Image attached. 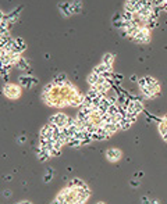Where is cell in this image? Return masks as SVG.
<instances>
[{
    "label": "cell",
    "instance_id": "6da1fadb",
    "mask_svg": "<svg viewBox=\"0 0 167 204\" xmlns=\"http://www.w3.org/2000/svg\"><path fill=\"white\" fill-rule=\"evenodd\" d=\"M132 42L138 43V45H145V43L150 42V29H149L146 25H142V27L138 28L137 33L134 35Z\"/></svg>",
    "mask_w": 167,
    "mask_h": 204
},
{
    "label": "cell",
    "instance_id": "7a4b0ae2",
    "mask_svg": "<svg viewBox=\"0 0 167 204\" xmlns=\"http://www.w3.org/2000/svg\"><path fill=\"white\" fill-rule=\"evenodd\" d=\"M68 115L67 114H63V113H57V114L52 115L50 117V120H49V122L53 124V125L56 126H60V128H63V126L67 125V121H68Z\"/></svg>",
    "mask_w": 167,
    "mask_h": 204
},
{
    "label": "cell",
    "instance_id": "3957f363",
    "mask_svg": "<svg viewBox=\"0 0 167 204\" xmlns=\"http://www.w3.org/2000/svg\"><path fill=\"white\" fill-rule=\"evenodd\" d=\"M3 93L6 95L7 97H10V99H17V97H20L21 92H20L18 86L11 85V83H7V85H4V87H3Z\"/></svg>",
    "mask_w": 167,
    "mask_h": 204
},
{
    "label": "cell",
    "instance_id": "277c9868",
    "mask_svg": "<svg viewBox=\"0 0 167 204\" xmlns=\"http://www.w3.org/2000/svg\"><path fill=\"white\" fill-rule=\"evenodd\" d=\"M106 157L109 161L116 162L121 158V151H120L119 149H109V150L106 151Z\"/></svg>",
    "mask_w": 167,
    "mask_h": 204
},
{
    "label": "cell",
    "instance_id": "5b68a950",
    "mask_svg": "<svg viewBox=\"0 0 167 204\" xmlns=\"http://www.w3.org/2000/svg\"><path fill=\"white\" fill-rule=\"evenodd\" d=\"M89 197H91V190L89 187H78L77 189V198L82 201H88Z\"/></svg>",
    "mask_w": 167,
    "mask_h": 204
},
{
    "label": "cell",
    "instance_id": "8992f818",
    "mask_svg": "<svg viewBox=\"0 0 167 204\" xmlns=\"http://www.w3.org/2000/svg\"><path fill=\"white\" fill-rule=\"evenodd\" d=\"M59 10L61 11V14L64 15V17H70L71 14H73V11H71V3H68V2H63V3H59Z\"/></svg>",
    "mask_w": 167,
    "mask_h": 204
},
{
    "label": "cell",
    "instance_id": "52a82bcc",
    "mask_svg": "<svg viewBox=\"0 0 167 204\" xmlns=\"http://www.w3.org/2000/svg\"><path fill=\"white\" fill-rule=\"evenodd\" d=\"M107 71H113V67H110V65H106L104 63H100V64H97L96 67L93 68V72L95 74H97V75H103L104 72H107Z\"/></svg>",
    "mask_w": 167,
    "mask_h": 204
},
{
    "label": "cell",
    "instance_id": "ba28073f",
    "mask_svg": "<svg viewBox=\"0 0 167 204\" xmlns=\"http://www.w3.org/2000/svg\"><path fill=\"white\" fill-rule=\"evenodd\" d=\"M36 79L35 78H29V76H21L20 78V83L24 87H32L33 85H36Z\"/></svg>",
    "mask_w": 167,
    "mask_h": 204
},
{
    "label": "cell",
    "instance_id": "9c48e42d",
    "mask_svg": "<svg viewBox=\"0 0 167 204\" xmlns=\"http://www.w3.org/2000/svg\"><path fill=\"white\" fill-rule=\"evenodd\" d=\"M104 129L107 131V133L109 135H113V133H116L117 131H120L121 129V126H120V122H112V124H106V125H103Z\"/></svg>",
    "mask_w": 167,
    "mask_h": 204
},
{
    "label": "cell",
    "instance_id": "30bf717a",
    "mask_svg": "<svg viewBox=\"0 0 167 204\" xmlns=\"http://www.w3.org/2000/svg\"><path fill=\"white\" fill-rule=\"evenodd\" d=\"M68 186L71 187H75V189H78V187H88V185H86L84 180H81L79 178H73V179L68 182Z\"/></svg>",
    "mask_w": 167,
    "mask_h": 204
},
{
    "label": "cell",
    "instance_id": "8fae6325",
    "mask_svg": "<svg viewBox=\"0 0 167 204\" xmlns=\"http://www.w3.org/2000/svg\"><path fill=\"white\" fill-rule=\"evenodd\" d=\"M71 3V11H73V14H79L82 10V2L81 0H73V2H70Z\"/></svg>",
    "mask_w": 167,
    "mask_h": 204
},
{
    "label": "cell",
    "instance_id": "7c38bea8",
    "mask_svg": "<svg viewBox=\"0 0 167 204\" xmlns=\"http://www.w3.org/2000/svg\"><path fill=\"white\" fill-rule=\"evenodd\" d=\"M36 156H38V160H39L40 162H45V161H47V160L50 158V153L46 151V150H42V149H38Z\"/></svg>",
    "mask_w": 167,
    "mask_h": 204
},
{
    "label": "cell",
    "instance_id": "4fadbf2b",
    "mask_svg": "<svg viewBox=\"0 0 167 204\" xmlns=\"http://www.w3.org/2000/svg\"><path fill=\"white\" fill-rule=\"evenodd\" d=\"M100 79V75H97V74H95L93 71L91 72L88 75V78H86V81H88V83L91 85V86H95V85H97V82H99Z\"/></svg>",
    "mask_w": 167,
    "mask_h": 204
},
{
    "label": "cell",
    "instance_id": "5bb4252c",
    "mask_svg": "<svg viewBox=\"0 0 167 204\" xmlns=\"http://www.w3.org/2000/svg\"><path fill=\"white\" fill-rule=\"evenodd\" d=\"M102 63H104L106 65L113 67V63H114V56H113L112 53H106V54H103V57H102Z\"/></svg>",
    "mask_w": 167,
    "mask_h": 204
},
{
    "label": "cell",
    "instance_id": "9a60e30c",
    "mask_svg": "<svg viewBox=\"0 0 167 204\" xmlns=\"http://www.w3.org/2000/svg\"><path fill=\"white\" fill-rule=\"evenodd\" d=\"M17 68H20V69H22V71H28L29 69V64H28V61L25 60L24 57H21V60L18 61V64H17Z\"/></svg>",
    "mask_w": 167,
    "mask_h": 204
},
{
    "label": "cell",
    "instance_id": "2e32d148",
    "mask_svg": "<svg viewBox=\"0 0 167 204\" xmlns=\"http://www.w3.org/2000/svg\"><path fill=\"white\" fill-rule=\"evenodd\" d=\"M67 144H68V146H71V147H81L82 146V142L79 140V139H77V138H68Z\"/></svg>",
    "mask_w": 167,
    "mask_h": 204
},
{
    "label": "cell",
    "instance_id": "e0dca14e",
    "mask_svg": "<svg viewBox=\"0 0 167 204\" xmlns=\"http://www.w3.org/2000/svg\"><path fill=\"white\" fill-rule=\"evenodd\" d=\"M145 79H146V86H158L159 85V82H158V79L156 78H153V76H145Z\"/></svg>",
    "mask_w": 167,
    "mask_h": 204
},
{
    "label": "cell",
    "instance_id": "ac0fdd59",
    "mask_svg": "<svg viewBox=\"0 0 167 204\" xmlns=\"http://www.w3.org/2000/svg\"><path fill=\"white\" fill-rule=\"evenodd\" d=\"M131 125H132V122H131L128 118H124V120L120 122V126H121V131H127V129L131 128Z\"/></svg>",
    "mask_w": 167,
    "mask_h": 204
},
{
    "label": "cell",
    "instance_id": "d6986e66",
    "mask_svg": "<svg viewBox=\"0 0 167 204\" xmlns=\"http://www.w3.org/2000/svg\"><path fill=\"white\" fill-rule=\"evenodd\" d=\"M146 27L149 28V29H153V28L158 27V20H148V22H146Z\"/></svg>",
    "mask_w": 167,
    "mask_h": 204
},
{
    "label": "cell",
    "instance_id": "ffe728a7",
    "mask_svg": "<svg viewBox=\"0 0 167 204\" xmlns=\"http://www.w3.org/2000/svg\"><path fill=\"white\" fill-rule=\"evenodd\" d=\"M15 43H17L21 49H24V50L27 49V43H25V40L22 39V38H17V39H15Z\"/></svg>",
    "mask_w": 167,
    "mask_h": 204
},
{
    "label": "cell",
    "instance_id": "44dd1931",
    "mask_svg": "<svg viewBox=\"0 0 167 204\" xmlns=\"http://www.w3.org/2000/svg\"><path fill=\"white\" fill-rule=\"evenodd\" d=\"M60 154H61V149H59V147H53L50 150V157H57Z\"/></svg>",
    "mask_w": 167,
    "mask_h": 204
},
{
    "label": "cell",
    "instance_id": "7402d4cb",
    "mask_svg": "<svg viewBox=\"0 0 167 204\" xmlns=\"http://www.w3.org/2000/svg\"><path fill=\"white\" fill-rule=\"evenodd\" d=\"M52 176H53V171L50 168H49V171H47V174L45 175V182L47 183V182H50V179H52Z\"/></svg>",
    "mask_w": 167,
    "mask_h": 204
},
{
    "label": "cell",
    "instance_id": "603a6c76",
    "mask_svg": "<svg viewBox=\"0 0 167 204\" xmlns=\"http://www.w3.org/2000/svg\"><path fill=\"white\" fill-rule=\"evenodd\" d=\"M138 85H139V89H142V87L146 86V79H145V76H142V78L138 79Z\"/></svg>",
    "mask_w": 167,
    "mask_h": 204
},
{
    "label": "cell",
    "instance_id": "cb8c5ba5",
    "mask_svg": "<svg viewBox=\"0 0 167 204\" xmlns=\"http://www.w3.org/2000/svg\"><path fill=\"white\" fill-rule=\"evenodd\" d=\"M141 201H142V204H150V200H149L148 197H142Z\"/></svg>",
    "mask_w": 167,
    "mask_h": 204
},
{
    "label": "cell",
    "instance_id": "d4e9b609",
    "mask_svg": "<svg viewBox=\"0 0 167 204\" xmlns=\"http://www.w3.org/2000/svg\"><path fill=\"white\" fill-rule=\"evenodd\" d=\"M70 204H85V201H82V200H79V198H77V200H74L73 203H70Z\"/></svg>",
    "mask_w": 167,
    "mask_h": 204
},
{
    "label": "cell",
    "instance_id": "484cf974",
    "mask_svg": "<svg viewBox=\"0 0 167 204\" xmlns=\"http://www.w3.org/2000/svg\"><path fill=\"white\" fill-rule=\"evenodd\" d=\"M131 185H132L134 187H137V186H139V182H138V180H131Z\"/></svg>",
    "mask_w": 167,
    "mask_h": 204
},
{
    "label": "cell",
    "instance_id": "4316f807",
    "mask_svg": "<svg viewBox=\"0 0 167 204\" xmlns=\"http://www.w3.org/2000/svg\"><path fill=\"white\" fill-rule=\"evenodd\" d=\"M4 18H6V15H4V13H3V11H2V10H0V22L3 21Z\"/></svg>",
    "mask_w": 167,
    "mask_h": 204
},
{
    "label": "cell",
    "instance_id": "83f0119b",
    "mask_svg": "<svg viewBox=\"0 0 167 204\" xmlns=\"http://www.w3.org/2000/svg\"><path fill=\"white\" fill-rule=\"evenodd\" d=\"M3 195H4V197H10V195H11V193H10V190H6Z\"/></svg>",
    "mask_w": 167,
    "mask_h": 204
},
{
    "label": "cell",
    "instance_id": "f1b7e54d",
    "mask_svg": "<svg viewBox=\"0 0 167 204\" xmlns=\"http://www.w3.org/2000/svg\"><path fill=\"white\" fill-rule=\"evenodd\" d=\"M150 204H161V203H160L159 200H156V198H155V200H150Z\"/></svg>",
    "mask_w": 167,
    "mask_h": 204
},
{
    "label": "cell",
    "instance_id": "f546056e",
    "mask_svg": "<svg viewBox=\"0 0 167 204\" xmlns=\"http://www.w3.org/2000/svg\"><path fill=\"white\" fill-rule=\"evenodd\" d=\"M137 75H132V76H131V82H135V81H137Z\"/></svg>",
    "mask_w": 167,
    "mask_h": 204
},
{
    "label": "cell",
    "instance_id": "4dcf8cb0",
    "mask_svg": "<svg viewBox=\"0 0 167 204\" xmlns=\"http://www.w3.org/2000/svg\"><path fill=\"white\" fill-rule=\"evenodd\" d=\"M17 204H32V203H29V201H21V203H17Z\"/></svg>",
    "mask_w": 167,
    "mask_h": 204
},
{
    "label": "cell",
    "instance_id": "1f68e13d",
    "mask_svg": "<svg viewBox=\"0 0 167 204\" xmlns=\"http://www.w3.org/2000/svg\"><path fill=\"white\" fill-rule=\"evenodd\" d=\"M161 136H163V140L167 142V133H164V135H161Z\"/></svg>",
    "mask_w": 167,
    "mask_h": 204
},
{
    "label": "cell",
    "instance_id": "d6a6232c",
    "mask_svg": "<svg viewBox=\"0 0 167 204\" xmlns=\"http://www.w3.org/2000/svg\"><path fill=\"white\" fill-rule=\"evenodd\" d=\"M97 204H106V203H103V201H100V203H97Z\"/></svg>",
    "mask_w": 167,
    "mask_h": 204
}]
</instances>
